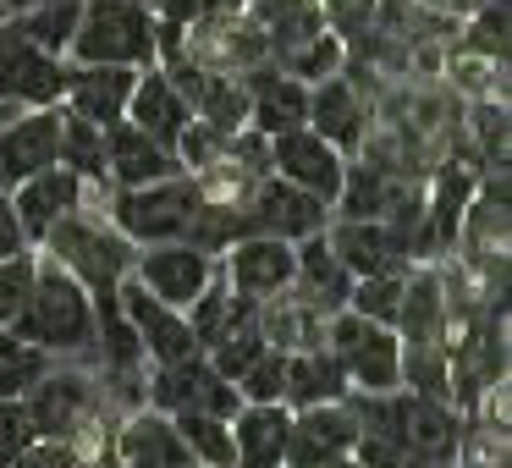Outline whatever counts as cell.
<instances>
[{
	"label": "cell",
	"instance_id": "1",
	"mask_svg": "<svg viewBox=\"0 0 512 468\" xmlns=\"http://www.w3.org/2000/svg\"><path fill=\"white\" fill-rule=\"evenodd\" d=\"M17 336H28L34 347H45L50 358L61 353H89L94 347V298L78 276L56 265V259L39 254V281H34V298L28 309L12 320Z\"/></svg>",
	"mask_w": 512,
	"mask_h": 468
},
{
	"label": "cell",
	"instance_id": "2",
	"mask_svg": "<svg viewBox=\"0 0 512 468\" xmlns=\"http://www.w3.org/2000/svg\"><path fill=\"white\" fill-rule=\"evenodd\" d=\"M67 61L78 67H155V12L144 0H83L78 34L67 45Z\"/></svg>",
	"mask_w": 512,
	"mask_h": 468
},
{
	"label": "cell",
	"instance_id": "3",
	"mask_svg": "<svg viewBox=\"0 0 512 468\" xmlns=\"http://www.w3.org/2000/svg\"><path fill=\"white\" fill-rule=\"evenodd\" d=\"M39 254L56 259L67 276H78L83 287H89V298H111V292L122 287V276H133L138 248L127 243L111 221H100V215H89V210H72L45 232Z\"/></svg>",
	"mask_w": 512,
	"mask_h": 468
},
{
	"label": "cell",
	"instance_id": "4",
	"mask_svg": "<svg viewBox=\"0 0 512 468\" xmlns=\"http://www.w3.org/2000/svg\"><path fill=\"white\" fill-rule=\"evenodd\" d=\"M199 199H204V188L193 182V171H182V177L149 182V188H111L105 221H111L133 248L177 243V237H188V221H193V210H199Z\"/></svg>",
	"mask_w": 512,
	"mask_h": 468
},
{
	"label": "cell",
	"instance_id": "5",
	"mask_svg": "<svg viewBox=\"0 0 512 468\" xmlns=\"http://www.w3.org/2000/svg\"><path fill=\"white\" fill-rule=\"evenodd\" d=\"M325 347L336 353L347 386L358 397H375V391H397L402 386V336L391 325H375L364 314L342 309L325 320Z\"/></svg>",
	"mask_w": 512,
	"mask_h": 468
},
{
	"label": "cell",
	"instance_id": "6",
	"mask_svg": "<svg viewBox=\"0 0 512 468\" xmlns=\"http://www.w3.org/2000/svg\"><path fill=\"white\" fill-rule=\"evenodd\" d=\"M23 408H28V424H34L39 441H72L78 446L105 408V386L94 375H83V369L50 364L45 375L28 386Z\"/></svg>",
	"mask_w": 512,
	"mask_h": 468
},
{
	"label": "cell",
	"instance_id": "7",
	"mask_svg": "<svg viewBox=\"0 0 512 468\" xmlns=\"http://www.w3.org/2000/svg\"><path fill=\"white\" fill-rule=\"evenodd\" d=\"M144 402L160 413H215V419H232L243 408L237 386L210 364L204 353L193 358H177V364H149L144 369Z\"/></svg>",
	"mask_w": 512,
	"mask_h": 468
},
{
	"label": "cell",
	"instance_id": "8",
	"mask_svg": "<svg viewBox=\"0 0 512 468\" xmlns=\"http://www.w3.org/2000/svg\"><path fill=\"white\" fill-rule=\"evenodd\" d=\"M61 89H67V61L28 45L12 23H0V105L45 111V105H61Z\"/></svg>",
	"mask_w": 512,
	"mask_h": 468
},
{
	"label": "cell",
	"instance_id": "9",
	"mask_svg": "<svg viewBox=\"0 0 512 468\" xmlns=\"http://www.w3.org/2000/svg\"><path fill=\"white\" fill-rule=\"evenodd\" d=\"M215 270H221V259L193 248L188 237H177V243H149V248H138V259H133V276L144 281V292L160 303H171V309H188V303L210 287Z\"/></svg>",
	"mask_w": 512,
	"mask_h": 468
},
{
	"label": "cell",
	"instance_id": "10",
	"mask_svg": "<svg viewBox=\"0 0 512 468\" xmlns=\"http://www.w3.org/2000/svg\"><path fill=\"white\" fill-rule=\"evenodd\" d=\"M116 303H122L127 325H133L138 347H144V364H177V358H193V353H199L188 314L171 309V303H160V298H149L138 276H122Z\"/></svg>",
	"mask_w": 512,
	"mask_h": 468
},
{
	"label": "cell",
	"instance_id": "11",
	"mask_svg": "<svg viewBox=\"0 0 512 468\" xmlns=\"http://www.w3.org/2000/svg\"><path fill=\"white\" fill-rule=\"evenodd\" d=\"M248 226L265 232V237H281V243H303V237L331 226V204L303 193V188H292V182H281L276 171H270V177H259L254 188H248Z\"/></svg>",
	"mask_w": 512,
	"mask_h": 468
},
{
	"label": "cell",
	"instance_id": "12",
	"mask_svg": "<svg viewBox=\"0 0 512 468\" xmlns=\"http://www.w3.org/2000/svg\"><path fill=\"white\" fill-rule=\"evenodd\" d=\"M270 171H276L281 182H292V188H303V193H314V199L331 204L336 188H342L347 155L331 149L309 122H303V127H287V133L270 138Z\"/></svg>",
	"mask_w": 512,
	"mask_h": 468
},
{
	"label": "cell",
	"instance_id": "13",
	"mask_svg": "<svg viewBox=\"0 0 512 468\" xmlns=\"http://www.w3.org/2000/svg\"><path fill=\"white\" fill-rule=\"evenodd\" d=\"M111 463L116 468H193V452L171 413L138 402L111 435Z\"/></svg>",
	"mask_w": 512,
	"mask_h": 468
},
{
	"label": "cell",
	"instance_id": "14",
	"mask_svg": "<svg viewBox=\"0 0 512 468\" xmlns=\"http://www.w3.org/2000/svg\"><path fill=\"white\" fill-rule=\"evenodd\" d=\"M56 149H61V105L6 116L0 122V188L12 193L17 182L56 166Z\"/></svg>",
	"mask_w": 512,
	"mask_h": 468
},
{
	"label": "cell",
	"instance_id": "15",
	"mask_svg": "<svg viewBox=\"0 0 512 468\" xmlns=\"http://www.w3.org/2000/svg\"><path fill=\"white\" fill-rule=\"evenodd\" d=\"M358 441V413L353 402H320V408H292L287 424V468H320L331 457H347Z\"/></svg>",
	"mask_w": 512,
	"mask_h": 468
},
{
	"label": "cell",
	"instance_id": "16",
	"mask_svg": "<svg viewBox=\"0 0 512 468\" xmlns=\"http://www.w3.org/2000/svg\"><path fill=\"white\" fill-rule=\"evenodd\" d=\"M292 243H281V237H265V232H248V237H237L232 248L221 254V276H226V287L237 292V298H254V303H265V298H276V292H287L292 287Z\"/></svg>",
	"mask_w": 512,
	"mask_h": 468
},
{
	"label": "cell",
	"instance_id": "17",
	"mask_svg": "<svg viewBox=\"0 0 512 468\" xmlns=\"http://www.w3.org/2000/svg\"><path fill=\"white\" fill-rule=\"evenodd\" d=\"M166 177H182L177 149L138 133L127 116L105 127V188H149V182H166Z\"/></svg>",
	"mask_w": 512,
	"mask_h": 468
},
{
	"label": "cell",
	"instance_id": "18",
	"mask_svg": "<svg viewBox=\"0 0 512 468\" xmlns=\"http://www.w3.org/2000/svg\"><path fill=\"white\" fill-rule=\"evenodd\" d=\"M309 127L331 149H342L347 160L364 149V138H369V100L358 94V83L347 78V72L309 83Z\"/></svg>",
	"mask_w": 512,
	"mask_h": 468
},
{
	"label": "cell",
	"instance_id": "19",
	"mask_svg": "<svg viewBox=\"0 0 512 468\" xmlns=\"http://www.w3.org/2000/svg\"><path fill=\"white\" fill-rule=\"evenodd\" d=\"M237 78H243V89H248V127H254L259 138H276V133H287V127L309 122V83L287 78L276 61H259V67L237 72Z\"/></svg>",
	"mask_w": 512,
	"mask_h": 468
},
{
	"label": "cell",
	"instance_id": "20",
	"mask_svg": "<svg viewBox=\"0 0 512 468\" xmlns=\"http://www.w3.org/2000/svg\"><path fill=\"white\" fill-rule=\"evenodd\" d=\"M89 182H78L67 166H45L39 177H28V182H17L12 188V204H17V221H23V232H28V243H45V232L61 221V215H72V210H83L89 204Z\"/></svg>",
	"mask_w": 512,
	"mask_h": 468
},
{
	"label": "cell",
	"instance_id": "21",
	"mask_svg": "<svg viewBox=\"0 0 512 468\" xmlns=\"http://www.w3.org/2000/svg\"><path fill=\"white\" fill-rule=\"evenodd\" d=\"M133 67H78L67 61V89H61V111L83 116L94 127H111L127 116V100H133Z\"/></svg>",
	"mask_w": 512,
	"mask_h": 468
},
{
	"label": "cell",
	"instance_id": "22",
	"mask_svg": "<svg viewBox=\"0 0 512 468\" xmlns=\"http://www.w3.org/2000/svg\"><path fill=\"white\" fill-rule=\"evenodd\" d=\"M325 243H331V254L347 265V276H375V270H408V243H402L397 232H391L386 221H342V215H331V226H325Z\"/></svg>",
	"mask_w": 512,
	"mask_h": 468
},
{
	"label": "cell",
	"instance_id": "23",
	"mask_svg": "<svg viewBox=\"0 0 512 468\" xmlns=\"http://www.w3.org/2000/svg\"><path fill=\"white\" fill-rule=\"evenodd\" d=\"M287 402H243L232 413V468H287Z\"/></svg>",
	"mask_w": 512,
	"mask_h": 468
},
{
	"label": "cell",
	"instance_id": "24",
	"mask_svg": "<svg viewBox=\"0 0 512 468\" xmlns=\"http://www.w3.org/2000/svg\"><path fill=\"white\" fill-rule=\"evenodd\" d=\"M391 331L402 342H452V309H446V281L435 265H408L402 281V309Z\"/></svg>",
	"mask_w": 512,
	"mask_h": 468
},
{
	"label": "cell",
	"instance_id": "25",
	"mask_svg": "<svg viewBox=\"0 0 512 468\" xmlns=\"http://www.w3.org/2000/svg\"><path fill=\"white\" fill-rule=\"evenodd\" d=\"M127 122H133L138 133H149L155 144L177 149L182 133H188V122H193V111H188V100L177 94V83H171L166 72L144 67L138 83H133V100H127Z\"/></svg>",
	"mask_w": 512,
	"mask_h": 468
},
{
	"label": "cell",
	"instance_id": "26",
	"mask_svg": "<svg viewBox=\"0 0 512 468\" xmlns=\"http://www.w3.org/2000/svg\"><path fill=\"white\" fill-rule=\"evenodd\" d=\"M408 457L430 468H457L463 457V419L446 397H413L408 391Z\"/></svg>",
	"mask_w": 512,
	"mask_h": 468
},
{
	"label": "cell",
	"instance_id": "27",
	"mask_svg": "<svg viewBox=\"0 0 512 468\" xmlns=\"http://www.w3.org/2000/svg\"><path fill=\"white\" fill-rule=\"evenodd\" d=\"M292 265H298V270H292V287H298L320 314H342V309H347L353 276H347V265L331 254L325 232H314V237H303V243H292Z\"/></svg>",
	"mask_w": 512,
	"mask_h": 468
},
{
	"label": "cell",
	"instance_id": "28",
	"mask_svg": "<svg viewBox=\"0 0 512 468\" xmlns=\"http://www.w3.org/2000/svg\"><path fill=\"white\" fill-rule=\"evenodd\" d=\"M353 397L342 364H336L331 347H303V353H287V386H281V402L287 408H320V402H342Z\"/></svg>",
	"mask_w": 512,
	"mask_h": 468
},
{
	"label": "cell",
	"instance_id": "29",
	"mask_svg": "<svg viewBox=\"0 0 512 468\" xmlns=\"http://www.w3.org/2000/svg\"><path fill=\"white\" fill-rule=\"evenodd\" d=\"M56 166H67L78 182L105 193V127L83 122V116L61 111V149H56Z\"/></svg>",
	"mask_w": 512,
	"mask_h": 468
},
{
	"label": "cell",
	"instance_id": "30",
	"mask_svg": "<svg viewBox=\"0 0 512 468\" xmlns=\"http://www.w3.org/2000/svg\"><path fill=\"white\" fill-rule=\"evenodd\" d=\"M56 358L45 347H34L28 336H17L12 325H0V402H23L28 386H34Z\"/></svg>",
	"mask_w": 512,
	"mask_h": 468
},
{
	"label": "cell",
	"instance_id": "31",
	"mask_svg": "<svg viewBox=\"0 0 512 468\" xmlns=\"http://www.w3.org/2000/svg\"><path fill=\"white\" fill-rule=\"evenodd\" d=\"M78 6H83V0H61V6H28V12H12L6 23H12L17 34L28 39V45H39V50H50V56L67 61V45H72V34H78Z\"/></svg>",
	"mask_w": 512,
	"mask_h": 468
},
{
	"label": "cell",
	"instance_id": "32",
	"mask_svg": "<svg viewBox=\"0 0 512 468\" xmlns=\"http://www.w3.org/2000/svg\"><path fill=\"white\" fill-rule=\"evenodd\" d=\"M276 67L287 72V78L298 83H320V78H336V72L347 67V39L336 34V28H320L314 39H303V45L281 50Z\"/></svg>",
	"mask_w": 512,
	"mask_h": 468
},
{
	"label": "cell",
	"instance_id": "33",
	"mask_svg": "<svg viewBox=\"0 0 512 468\" xmlns=\"http://www.w3.org/2000/svg\"><path fill=\"white\" fill-rule=\"evenodd\" d=\"M512 0H479V12L468 17V34L457 39V50L474 61H496L507 67V45H512Z\"/></svg>",
	"mask_w": 512,
	"mask_h": 468
},
{
	"label": "cell",
	"instance_id": "34",
	"mask_svg": "<svg viewBox=\"0 0 512 468\" xmlns=\"http://www.w3.org/2000/svg\"><path fill=\"white\" fill-rule=\"evenodd\" d=\"M177 430L193 452V468H232V419L215 413H177Z\"/></svg>",
	"mask_w": 512,
	"mask_h": 468
},
{
	"label": "cell",
	"instance_id": "35",
	"mask_svg": "<svg viewBox=\"0 0 512 468\" xmlns=\"http://www.w3.org/2000/svg\"><path fill=\"white\" fill-rule=\"evenodd\" d=\"M402 281H408V270H375V276H358L353 292H347V309L364 314V320H375V325H397Z\"/></svg>",
	"mask_w": 512,
	"mask_h": 468
},
{
	"label": "cell",
	"instance_id": "36",
	"mask_svg": "<svg viewBox=\"0 0 512 468\" xmlns=\"http://www.w3.org/2000/svg\"><path fill=\"white\" fill-rule=\"evenodd\" d=\"M265 347H270V342H265V331H259V320H243V325H232V331H226V336H221V342H215L204 358H210V364H215V369H221V375L237 386V380H243V369L254 364V358L265 353Z\"/></svg>",
	"mask_w": 512,
	"mask_h": 468
},
{
	"label": "cell",
	"instance_id": "37",
	"mask_svg": "<svg viewBox=\"0 0 512 468\" xmlns=\"http://www.w3.org/2000/svg\"><path fill=\"white\" fill-rule=\"evenodd\" d=\"M34 281H39V248H23V254L0 259V325H12L28 309Z\"/></svg>",
	"mask_w": 512,
	"mask_h": 468
},
{
	"label": "cell",
	"instance_id": "38",
	"mask_svg": "<svg viewBox=\"0 0 512 468\" xmlns=\"http://www.w3.org/2000/svg\"><path fill=\"white\" fill-rule=\"evenodd\" d=\"M281 386H287V353H281V347H265V353L243 369L237 397L243 402H281Z\"/></svg>",
	"mask_w": 512,
	"mask_h": 468
},
{
	"label": "cell",
	"instance_id": "39",
	"mask_svg": "<svg viewBox=\"0 0 512 468\" xmlns=\"http://www.w3.org/2000/svg\"><path fill=\"white\" fill-rule=\"evenodd\" d=\"M28 441H39L34 424H28V408L23 402H0V468H12Z\"/></svg>",
	"mask_w": 512,
	"mask_h": 468
},
{
	"label": "cell",
	"instance_id": "40",
	"mask_svg": "<svg viewBox=\"0 0 512 468\" xmlns=\"http://www.w3.org/2000/svg\"><path fill=\"white\" fill-rule=\"evenodd\" d=\"M12 468H89V457L72 441H28Z\"/></svg>",
	"mask_w": 512,
	"mask_h": 468
},
{
	"label": "cell",
	"instance_id": "41",
	"mask_svg": "<svg viewBox=\"0 0 512 468\" xmlns=\"http://www.w3.org/2000/svg\"><path fill=\"white\" fill-rule=\"evenodd\" d=\"M23 248H34V243H28L23 221H17V204H12V193L0 188V259L23 254Z\"/></svg>",
	"mask_w": 512,
	"mask_h": 468
},
{
	"label": "cell",
	"instance_id": "42",
	"mask_svg": "<svg viewBox=\"0 0 512 468\" xmlns=\"http://www.w3.org/2000/svg\"><path fill=\"white\" fill-rule=\"evenodd\" d=\"M155 23H171V28H193L204 17V0H144Z\"/></svg>",
	"mask_w": 512,
	"mask_h": 468
},
{
	"label": "cell",
	"instance_id": "43",
	"mask_svg": "<svg viewBox=\"0 0 512 468\" xmlns=\"http://www.w3.org/2000/svg\"><path fill=\"white\" fill-rule=\"evenodd\" d=\"M0 6H6V17H12V12H28V6H61V0H0Z\"/></svg>",
	"mask_w": 512,
	"mask_h": 468
},
{
	"label": "cell",
	"instance_id": "44",
	"mask_svg": "<svg viewBox=\"0 0 512 468\" xmlns=\"http://www.w3.org/2000/svg\"><path fill=\"white\" fill-rule=\"evenodd\" d=\"M320 468H358V463H353V452H347V457H331V463H320Z\"/></svg>",
	"mask_w": 512,
	"mask_h": 468
},
{
	"label": "cell",
	"instance_id": "45",
	"mask_svg": "<svg viewBox=\"0 0 512 468\" xmlns=\"http://www.w3.org/2000/svg\"><path fill=\"white\" fill-rule=\"evenodd\" d=\"M6 116H17V111H12V105H0V122H6Z\"/></svg>",
	"mask_w": 512,
	"mask_h": 468
},
{
	"label": "cell",
	"instance_id": "46",
	"mask_svg": "<svg viewBox=\"0 0 512 468\" xmlns=\"http://www.w3.org/2000/svg\"><path fill=\"white\" fill-rule=\"evenodd\" d=\"M243 6H248V12H254V6H265V0H243Z\"/></svg>",
	"mask_w": 512,
	"mask_h": 468
},
{
	"label": "cell",
	"instance_id": "47",
	"mask_svg": "<svg viewBox=\"0 0 512 468\" xmlns=\"http://www.w3.org/2000/svg\"><path fill=\"white\" fill-rule=\"evenodd\" d=\"M0 23H6V6H0Z\"/></svg>",
	"mask_w": 512,
	"mask_h": 468
},
{
	"label": "cell",
	"instance_id": "48",
	"mask_svg": "<svg viewBox=\"0 0 512 468\" xmlns=\"http://www.w3.org/2000/svg\"><path fill=\"white\" fill-rule=\"evenodd\" d=\"M94 468H105V463H94Z\"/></svg>",
	"mask_w": 512,
	"mask_h": 468
}]
</instances>
